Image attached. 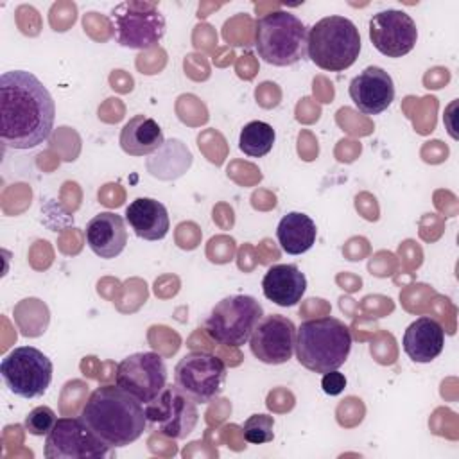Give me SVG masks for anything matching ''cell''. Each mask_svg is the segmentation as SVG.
I'll use <instances>...</instances> for the list:
<instances>
[{"label": "cell", "instance_id": "9c48e42d", "mask_svg": "<svg viewBox=\"0 0 459 459\" xmlns=\"http://www.w3.org/2000/svg\"><path fill=\"white\" fill-rule=\"evenodd\" d=\"M226 364L208 351H188L174 368V384L195 403L217 398L226 384Z\"/></svg>", "mask_w": 459, "mask_h": 459}, {"label": "cell", "instance_id": "e0dca14e", "mask_svg": "<svg viewBox=\"0 0 459 459\" xmlns=\"http://www.w3.org/2000/svg\"><path fill=\"white\" fill-rule=\"evenodd\" d=\"M403 351L414 362H432L445 346V330L430 316H421L412 321L403 333Z\"/></svg>", "mask_w": 459, "mask_h": 459}, {"label": "cell", "instance_id": "44dd1931", "mask_svg": "<svg viewBox=\"0 0 459 459\" xmlns=\"http://www.w3.org/2000/svg\"><path fill=\"white\" fill-rule=\"evenodd\" d=\"M316 237V222L303 212H289L280 219L276 228V238L287 255H301L308 251L314 246Z\"/></svg>", "mask_w": 459, "mask_h": 459}, {"label": "cell", "instance_id": "7402d4cb", "mask_svg": "<svg viewBox=\"0 0 459 459\" xmlns=\"http://www.w3.org/2000/svg\"><path fill=\"white\" fill-rule=\"evenodd\" d=\"M276 140V133L271 124L262 120H253L246 124L238 136V147L244 154L251 158H262L271 152Z\"/></svg>", "mask_w": 459, "mask_h": 459}, {"label": "cell", "instance_id": "ba28073f", "mask_svg": "<svg viewBox=\"0 0 459 459\" xmlns=\"http://www.w3.org/2000/svg\"><path fill=\"white\" fill-rule=\"evenodd\" d=\"M52 360L34 346H18L0 362V375L11 393L22 398L41 396L52 382Z\"/></svg>", "mask_w": 459, "mask_h": 459}, {"label": "cell", "instance_id": "8992f818", "mask_svg": "<svg viewBox=\"0 0 459 459\" xmlns=\"http://www.w3.org/2000/svg\"><path fill=\"white\" fill-rule=\"evenodd\" d=\"M262 317L264 308L253 296L231 294L222 298L210 310L204 332L219 344L238 348L249 341Z\"/></svg>", "mask_w": 459, "mask_h": 459}, {"label": "cell", "instance_id": "5bb4252c", "mask_svg": "<svg viewBox=\"0 0 459 459\" xmlns=\"http://www.w3.org/2000/svg\"><path fill=\"white\" fill-rule=\"evenodd\" d=\"M294 344L296 326L281 314L264 316L249 337L251 353L260 362L273 366L285 364L294 353Z\"/></svg>", "mask_w": 459, "mask_h": 459}, {"label": "cell", "instance_id": "52a82bcc", "mask_svg": "<svg viewBox=\"0 0 459 459\" xmlns=\"http://www.w3.org/2000/svg\"><path fill=\"white\" fill-rule=\"evenodd\" d=\"M109 18L117 43L126 48L147 50L165 36V18L151 2H122L113 7Z\"/></svg>", "mask_w": 459, "mask_h": 459}, {"label": "cell", "instance_id": "d4e9b609", "mask_svg": "<svg viewBox=\"0 0 459 459\" xmlns=\"http://www.w3.org/2000/svg\"><path fill=\"white\" fill-rule=\"evenodd\" d=\"M321 387L326 394L330 396H335V394H341L346 387V377L342 373H339L337 369H332L328 373H323V378H321Z\"/></svg>", "mask_w": 459, "mask_h": 459}, {"label": "cell", "instance_id": "7c38bea8", "mask_svg": "<svg viewBox=\"0 0 459 459\" xmlns=\"http://www.w3.org/2000/svg\"><path fill=\"white\" fill-rule=\"evenodd\" d=\"M143 407L147 421L170 439H185L199 420L197 403L176 384L165 385V389Z\"/></svg>", "mask_w": 459, "mask_h": 459}, {"label": "cell", "instance_id": "9a60e30c", "mask_svg": "<svg viewBox=\"0 0 459 459\" xmlns=\"http://www.w3.org/2000/svg\"><path fill=\"white\" fill-rule=\"evenodd\" d=\"M348 93L359 111L378 115L394 100V82L384 68L366 66L350 81Z\"/></svg>", "mask_w": 459, "mask_h": 459}, {"label": "cell", "instance_id": "d6986e66", "mask_svg": "<svg viewBox=\"0 0 459 459\" xmlns=\"http://www.w3.org/2000/svg\"><path fill=\"white\" fill-rule=\"evenodd\" d=\"M126 222L138 238L161 240L169 233L170 221L165 204L152 197H136L126 208Z\"/></svg>", "mask_w": 459, "mask_h": 459}, {"label": "cell", "instance_id": "5b68a950", "mask_svg": "<svg viewBox=\"0 0 459 459\" xmlns=\"http://www.w3.org/2000/svg\"><path fill=\"white\" fill-rule=\"evenodd\" d=\"M308 30L289 11L264 14L255 27V47L262 61L273 66H290L307 57Z\"/></svg>", "mask_w": 459, "mask_h": 459}, {"label": "cell", "instance_id": "603a6c76", "mask_svg": "<svg viewBox=\"0 0 459 459\" xmlns=\"http://www.w3.org/2000/svg\"><path fill=\"white\" fill-rule=\"evenodd\" d=\"M274 418L269 414H251L244 425H242V432H244V439L251 445H264L273 441L274 432Z\"/></svg>", "mask_w": 459, "mask_h": 459}, {"label": "cell", "instance_id": "cb8c5ba5", "mask_svg": "<svg viewBox=\"0 0 459 459\" xmlns=\"http://www.w3.org/2000/svg\"><path fill=\"white\" fill-rule=\"evenodd\" d=\"M56 421H57L56 412L48 405H39V407H34L25 416L23 427L32 436H47L52 430Z\"/></svg>", "mask_w": 459, "mask_h": 459}, {"label": "cell", "instance_id": "277c9868", "mask_svg": "<svg viewBox=\"0 0 459 459\" xmlns=\"http://www.w3.org/2000/svg\"><path fill=\"white\" fill-rule=\"evenodd\" d=\"M360 54L357 25L344 16H325L316 22L307 38V56L326 72L350 68Z\"/></svg>", "mask_w": 459, "mask_h": 459}, {"label": "cell", "instance_id": "ffe728a7", "mask_svg": "<svg viewBox=\"0 0 459 459\" xmlns=\"http://www.w3.org/2000/svg\"><path fill=\"white\" fill-rule=\"evenodd\" d=\"M165 143L160 124L145 115H134L120 131V147L129 156H147Z\"/></svg>", "mask_w": 459, "mask_h": 459}, {"label": "cell", "instance_id": "4fadbf2b", "mask_svg": "<svg viewBox=\"0 0 459 459\" xmlns=\"http://www.w3.org/2000/svg\"><path fill=\"white\" fill-rule=\"evenodd\" d=\"M369 39L387 57L407 56L418 39L414 20L400 9L378 11L369 20Z\"/></svg>", "mask_w": 459, "mask_h": 459}, {"label": "cell", "instance_id": "8fae6325", "mask_svg": "<svg viewBox=\"0 0 459 459\" xmlns=\"http://www.w3.org/2000/svg\"><path fill=\"white\" fill-rule=\"evenodd\" d=\"M115 384L145 405L167 385L165 360L154 351L131 353L118 362Z\"/></svg>", "mask_w": 459, "mask_h": 459}, {"label": "cell", "instance_id": "3957f363", "mask_svg": "<svg viewBox=\"0 0 459 459\" xmlns=\"http://www.w3.org/2000/svg\"><path fill=\"white\" fill-rule=\"evenodd\" d=\"M351 330L341 319L323 316L307 319L296 328V359L314 373L339 369L351 351Z\"/></svg>", "mask_w": 459, "mask_h": 459}, {"label": "cell", "instance_id": "30bf717a", "mask_svg": "<svg viewBox=\"0 0 459 459\" xmlns=\"http://www.w3.org/2000/svg\"><path fill=\"white\" fill-rule=\"evenodd\" d=\"M113 454V448L100 441L79 418H57L45 437L47 459H100Z\"/></svg>", "mask_w": 459, "mask_h": 459}, {"label": "cell", "instance_id": "ac0fdd59", "mask_svg": "<svg viewBox=\"0 0 459 459\" xmlns=\"http://www.w3.org/2000/svg\"><path fill=\"white\" fill-rule=\"evenodd\" d=\"M264 296L278 307H294L307 290V278L294 264H276L262 280Z\"/></svg>", "mask_w": 459, "mask_h": 459}, {"label": "cell", "instance_id": "7a4b0ae2", "mask_svg": "<svg viewBox=\"0 0 459 459\" xmlns=\"http://www.w3.org/2000/svg\"><path fill=\"white\" fill-rule=\"evenodd\" d=\"M81 420L113 450L134 443L147 425L143 403L117 384L91 391L81 409Z\"/></svg>", "mask_w": 459, "mask_h": 459}, {"label": "cell", "instance_id": "6da1fadb", "mask_svg": "<svg viewBox=\"0 0 459 459\" xmlns=\"http://www.w3.org/2000/svg\"><path fill=\"white\" fill-rule=\"evenodd\" d=\"M56 104L43 82L30 72L11 70L0 77V140L9 149H32L54 127Z\"/></svg>", "mask_w": 459, "mask_h": 459}, {"label": "cell", "instance_id": "2e32d148", "mask_svg": "<svg viewBox=\"0 0 459 459\" xmlns=\"http://www.w3.org/2000/svg\"><path fill=\"white\" fill-rule=\"evenodd\" d=\"M84 237L88 247L104 260L118 256L127 244V230L124 219L113 212H100L90 219L84 230Z\"/></svg>", "mask_w": 459, "mask_h": 459}]
</instances>
